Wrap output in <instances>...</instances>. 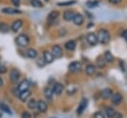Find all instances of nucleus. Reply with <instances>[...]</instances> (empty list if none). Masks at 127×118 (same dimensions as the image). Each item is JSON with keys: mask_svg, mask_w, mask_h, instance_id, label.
Wrapping results in <instances>:
<instances>
[{"mask_svg": "<svg viewBox=\"0 0 127 118\" xmlns=\"http://www.w3.org/2000/svg\"><path fill=\"white\" fill-rule=\"evenodd\" d=\"M2 13L8 14V15H14V14H21V11L16 9V8H11V7H6L2 9Z\"/></svg>", "mask_w": 127, "mask_h": 118, "instance_id": "nucleus-11", "label": "nucleus"}, {"mask_svg": "<svg viewBox=\"0 0 127 118\" xmlns=\"http://www.w3.org/2000/svg\"><path fill=\"white\" fill-rule=\"evenodd\" d=\"M64 48L67 50V51H73L75 49V42L70 40V41H67L65 44H64Z\"/></svg>", "mask_w": 127, "mask_h": 118, "instance_id": "nucleus-19", "label": "nucleus"}, {"mask_svg": "<svg viewBox=\"0 0 127 118\" xmlns=\"http://www.w3.org/2000/svg\"><path fill=\"white\" fill-rule=\"evenodd\" d=\"M27 56H28L30 59H35V58H37L38 53H37V51H36L35 49H29V50L27 51Z\"/></svg>", "mask_w": 127, "mask_h": 118, "instance_id": "nucleus-23", "label": "nucleus"}, {"mask_svg": "<svg viewBox=\"0 0 127 118\" xmlns=\"http://www.w3.org/2000/svg\"><path fill=\"white\" fill-rule=\"evenodd\" d=\"M45 60H44V59H39V60H38V64L40 65V66H43V65H45Z\"/></svg>", "mask_w": 127, "mask_h": 118, "instance_id": "nucleus-37", "label": "nucleus"}, {"mask_svg": "<svg viewBox=\"0 0 127 118\" xmlns=\"http://www.w3.org/2000/svg\"><path fill=\"white\" fill-rule=\"evenodd\" d=\"M9 26H8V24H6V23H3V22H1L0 23V32L1 33H8L9 32Z\"/></svg>", "mask_w": 127, "mask_h": 118, "instance_id": "nucleus-25", "label": "nucleus"}, {"mask_svg": "<svg viewBox=\"0 0 127 118\" xmlns=\"http://www.w3.org/2000/svg\"><path fill=\"white\" fill-rule=\"evenodd\" d=\"M86 41L89 45L91 46H95L97 43H98V40H97V36L94 34V33H88L86 35Z\"/></svg>", "mask_w": 127, "mask_h": 118, "instance_id": "nucleus-4", "label": "nucleus"}, {"mask_svg": "<svg viewBox=\"0 0 127 118\" xmlns=\"http://www.w3.org/2000/svg\"><path fill=\"white\" fill-rule=\"evenodd\" d=\"M29 43H30V40L26 35H20L16 38V44L20 47H27Z\"/></svg>", "mask_w": 127, "mask_h": 118, "instance_id": "nucleus-2", "label": "nucleus"}, {"mask_svg": "<svg viewBox=\"0 0 127 118\" xmlns=\"http://www.w3.org/2000/svg\"><path fill=\"white\" fill-rule=\"evenodd\" d=\"M80 68H81V63L78 62V61H72L68 64V70L71 71V72L79 71Z\"/></svg>", "mask_w": 127, "mask_h": 118, "instance_id": "nucleus-6", "label": "nucleus"}, {"mask_svg": "<svg viewBox=\"0 0 127 118\" xmlns=\"http://www.w3.org/2000/svg\"><path fill=\"white\" fill-rule=\"evenodd\" d=\"M98 1H94V0H89L86 2V6L89 7V8H95L98 6Z\"/></svg>", "mask_w": 127, "mask_h": 118, "instance_id": "nucleus-27", "label": "nucleus"}, {"mask_svg": "<svg viewBox=\"0 0 127 118\" xmlns=\"http://www.w3.org/2000/svg\"><path fill=\"white\" fill-rule=\"evenodd\" d=\"M6 70H7L6 66L0 63V73H5V72H6Z\"/></svg>", "mask_w": 127, "mask_h": 118, "instance_id": "nucleus-35", "label": "nucleus"}, {"mask_svg": "<svg viewBox=\"0 0 127 118\" xmlns=\"http://www.w3.org/2000/svg\"><path fill=\"white\" fill-rule=\"evenodd\" d=\"M20 78V72L17 69H12L10 72V80L12 83H16Z\"/></svg>", "mask_w": 127, "mask_h": 118, "instance_id": "nucleus-8", "label": "nucleus"}, {"mask_svg": "<svg viewBox=\"0 0 127 118\" xmlns=\"http://www.w3.org/2000/svg\"><path fill=\"white\" fill-rule=\"evenodd\" d=\"M29 86H30V82L27 80V79H23L19 84H18V91H25V90H28L29 89Z\"/></svg>", "mask_w": 127, "mask_h": 118, "instance_id": "nucleus-9", "label": "nucleus"}, {"mask_svg": "<svg viewBox=\"0 0 127 118\" xmlns=\"http://www.w3.org/2000/svg\"><path fill=\"white\" fill-rule=\"evenodd\" d=\"M104 59H105V61H107V62H112V61L114 60V57L112 56V54H111L109 51H106V52L104 53Z\"/></svg>", "mask_w": 127, "mask_h": 118, "instance_id": "nucleus-21", "label": "nucleus"}, {"mask_svg": "<svg viewBox=\"0 0 127 118\" xmlns=\"http://www.w3.org/2000/svg\"><path fill=\"white\" fill-rule=\"evenodd\" d=\"M36 108L40 112H46L47 109H48V106H47V103L44 100H40L39 102H37V107Z\"/></svg>", "mask_w": 127, "mask_h": 118, "instance_id": "nucleus-15", "label": "nucleus"}, {"mask_svg": "<svg viewBox=\"0 0 127 118\" xmlns=\"http://www.w3.org/2000/svg\"><path fill=\"white\" fill-rule=\"evenodd\" d=\"M86 106H87V99H86V98H83V99L80 101V103H79V105H78V107H77L76 113H77V114H81V113L84 111V109L86 108Z\"/></svg>", "mask_w": 127, "mask_h": 118, "instance_id": "nucleus-14", "label": "nucleus"}, {"mask_svg": "<svg viewBox=\"0 0 127 118\" xmlns=\"http://www.w3.org/2000/svg\"><path fill=\"white\" fill-rule=\"evenodd\" d=\"M97 36V40L100 44L102 45H106L109 41H110V34L108 33V31L102 29L98 32V34L96 35Z\"/></svg>", "mask_w": 127, "mask_h": 118, "instance_id": "nucleus-1", "label": "nucleus"}, {"mask_svg": "<svg viewBox=\"0 0 127 118\" xmlns=\"http://www.w3.org/2000/svg\"><path fill=\"white\" fill-rule=\"evenodd\" d=\"M110 2H112V3H115V4H117V3H119L121 0H109Z\"/></svg>", "mask_w": 127, "mask_h": 118, "instance_id": "nucleus-39", "label": "nucleus"}, {"mask_svg": "<svg viewBox=\"0 0 127 118\" xmlns=\"http://www.w3.org/2000/svg\"><path fill=\"white\" fill-rule=\"evenodd\" d=\"M105 112H106V116H108L109 118H114V117H115L116 112H115V110H114L113 108H111V107H107L106 110H105Z\"/></svg>", "mask_w": 127, "mask_h": 118, "instance_id": "nucleus-24", "label": "nucleus"}, {"mask_svg": "<svg viewBox=\"0 0 127 118\" xmlns=\"http://www.w3.org/2000/svg\"><path fill=\"white\" fill-rule=\"evenodd\" d=\"M19 98L21 101H26V99L30 96V91L29 90H25V91H21L19 94H18Z\"/></svg>", "mask_w": 127, "mask_h": 118, "instance_id": "nucleus-20", "label": "nucleus"}, {"mask_svg": "<svg viewBox=\"0 0 127 118\" xmlns=\"http://www.w3.org/2000/svg\"><path fill=\"white\" fill-rule=\"evenodd\" d=\"M0 109L2 110V111H4V112H6V113H8V114H12V112H11V110H10V108H9V106L8 105H6L5 103H0Z\"/></svg>", "mask_w": 127, "mask_h": 118, "instance_id": "nucleus-26", "label": "nucleus"}, {"mask_svg": "<svg viewBox=\"0 0 127 118\" xmlns=\"http://www.w3.org/2000/svg\"><path fill=\"white\" fill-rule=\"evenodd\" d=\"M11 2L15 7H18L20 5V0H11Z\"/></svg>", "mask_w": 127, "mask_h": 118, "instance_id": "nucleus-36", "label": "nucleus"}, {"mask_svg": "<svg viewBox=\"0 0 127 118\" xmlns=\"http://www.w3.org/2000/svg\"><path fill=\"white\" fill-rule=\"evenodd\" d=\"M1 117H2V114H1V113H0V118H1Z\"/></svg>", "mask_w": 127, "mask_h": 118, "instance_id": "nucleus-41", "label": "nucleus"}, {"mask_svg": "<svg viewBox=\"0 0 127 118\" xmlns=\"http://www.w3.org/2000/svg\"><path fill=\"white\" fill-rule=\"evenodd\" d=\"M21 118H31V114L27 111H24L22 114H21Z\"/></svg>", "mask_w": 127, "mask_h": 118, "instance_id": "nucleus-34", "label": "nucleus"}, {"mask_svg": "<svg viewBox=\"0 0 127 118\" xmlns=\"http://www.w3.org/2000/svg\"><path fill=\"white\" fill-rule=\"evenodd\" d=\"M45 1H49V0H45Z\"/></svg>", "mask_w": 127, "mask_h": 118, "instance_id": "nucleus-42", "label": "nucleus"}, {"mask_svg": "<svg viewBox=\"0 0 127 118\" xmlns=\"http://www.w3.org/2000/svg\"><path fill=\"white\" fill-rule=\"evenodd\" d=\"M3 85V79H2V77L0 76V87Z\"/></svg>", "mask_w": 127, "mask_h": 118, "instance_id": "nucleus-40", "label": "nucleus"}, {"mask_svg": "<svg viewBox=\"0 0 127 118\" xmlns=\"http://www.w3.org/2000/svg\"><path fill=\"white\" fill-rule=\"evenodd\" d=\"M72 22H73V24L74 25H76V26H80L83 22H84V18H83V16L81 15V14H74L73 15V18H72V20H71Z\"/></svg>", "mask_w": 127, "mask_h": 118, "instance_id": "nucleus-7", "label": "nucleus"}, {"mask_svg": "<svg viewBox=\"0 0 127 118\" xmlns=\"http://www.w3.org/2000/svg\"><path fill=\"white\" fill-rule=\"evenodd\" d=\"M52 89H53V93H55L56 95H61L64 91V85L62 83H56Z\"/></svg>", "mask_w": 127, "mask_h": 118, "instance_id": "nucleus-12", "label": "nucleus"}, {"mask_svg": "<svg viewBox=\"0 0 127 118\" xmlns=\"http://www.w3.org/2000/svg\"><path fill=\"white\" fill-rule=\"evenodd\" d=\"M94 118H105V116H104V114L102 112L98 111V112H96L94 114Z\"/></svg>", "mask_w": 127, "mask_h": 118, "instance_id": "nucleus-33", "label": "nucleus"}, {"mask_svg": "<svg viewBox=\"0 0 127 118\" xmlns=\"http://www.w3.org/2000/svg\"><path fill=\"white\" fill-rule=\"evenodd\" d=\"M28 107L31 108V109L36 108V107H37V101H36V99H34V98L30 99L29 102H28Z\"/></svg>", "mask_w": 127, "mask_h": 118, "instance_id": "nucleus-30", "label": "nucleus"}, {"mask_svg": "<svg viewBox=\"0 0 127 118\" xmlns=\"http://www.w3.org/2000/svg\"><path fill=\"white\" fill-rule=\"evenodd\" d=\"M53 89L52 88H50V87H47L46 89H45V96L47 97V98H49V99H51L52 98V96H53Z\"/></svg>", "mask_w": 127, "mask_h": 118, "instance_id": "nucleus-28", "label": "nucleus"}, {"mask_svg": "<svg viewBox=\"0 0 127 118\" xmlns=\"http://www.w3.org/2000/svg\"><path fill=\"white\" fill-rule=\"evenodd\" d=\"M101 96H102V98H104V99L110 98V97L112 96V90H111L110 88H105V89H103V90L101 91Z\"/></svg>", "mask_w": 127, "mask_h": 118, "instance_id": "nucleus-17", "label": "nucleus"}, {"mask_svg": "<svg viewBox=\"0 0 127 118\" xmlns=\"http://www.w3.org/2000/svg\"><path fill=\"white\" fill-rule=\"evenodd\" d=\"M73 15H74V13H73L72 11H68V10H67V11H65V12L64 13V16H63V17H64V21H67V22H68V21H71V20H72Z\"/></svg>", "mask_w": 127, "mask_h": 118, "instance_id": "nucleus-18", "label": "nucleus"}, {"mask_svg": "<svg viewBox=\"0 0 127 118\" xmlns=\"http://www.w3.org/2000/svg\"><path fill=\"white\" fill-rule=\"evenodd\" d=\"M94 71H95V66L93 64H87L85 66V73L86 74L91 75V74L94 73Z\"/></svg>", "mask_w": 127, "mask_h": 118, "instance_id": "nucleus-22", "label": "nucleus"}, {"mask_svg": "<svg viewBox=\"0 0 127 118\" xmlns=\"http://www.w3.org/2000/svg\"><path fill=\"white\" fill-rule=\"evenodd\" d=\"M31 5L33 7H37V8L43 7V3L40 0H31Z\"/></svg>", "mask_w": 127, "mask_h": 118, "instance_id": "nucleus-29", "label": "nucleus"}, {"mask_svg": "<svg viewBox=\"0 0 127 118\" xmlns=\"http://www.w3.org/2000/svg\"><path fill=\"white\" fill-rule=\"evenodd\" d=\"M97 65L100 67V68H102V67H104V65H105V59H104V58L102 59V58H98V59H97Z\"/></svg>", "mask_w": 127, "mask_h": 118, "instance_id": "nucleus-32", "label": "nucleus"}, {"mask_svg": "<svg viewBox=\"0 0 127 118\" xmlns=\"http://www.w3.org/2000/svg\"><path fill=\"white\" fill-rule=\"evenodd\" d=\"M74 3H75L74 0H69V1L60 2V3H58V5H59V6H69V5H72V4H74Z\"/></svg>", "mask_w": 127, "mask_h": 118, "instance_id": "nucleus-31", "label": "nucleus"}, {"mask_svg": "<svg viewBox=\"0 0 127 118\" xmlns=\"http://www.w3.org/2000/svg\"><path fill=\"white\" fill-rule=\"evenodd\" d=\"M58 17H59V12H58V11H52V12H50L49 15H48V17H47V22H48V24H49V25H52V24L57 20Z\"/></svg>", "mask_w": 127, "mask_h": 118, "instance_id": "nucleus-5", "label": "nucleus"}, {"mask_svg": "<svg viewBox=\"0 0 127 118\" xmlns=\"http://www.w3.org/2000/svg\"><path fill=\"white\" fill-rule=\"evenodd\" d=\"M43 59H44V60H45V62L46 63H51V62H53V60H54V56H53V54L51 53V52H49V51H45L44 52V57H43Z\"/></svg>", "mask_w": 127, "mask_h": 118, "instance_id": "nucleus-13", "label": "nucleus"}, {"mask_svg": "<svg viewBox=\"0 0 127 118\" xmlns=\"http://www.w3.org/2000/svg\"><path fill=\"white\" fill-rule=\"evenodd\" d=\"M22 26H23V21H22V20H20V19L15 20V21L12 23V25H11V30H12L13 32H18V31L21 29Z\"/></svg>", "mask_w": 127, "mask_h": 118, "instance_id": "nucleus-10", "label": "nucleus"}, {"mask_svg": "<svg viewBox=\"0 0 127 118\" xmlns=\"http://www.w3.org/2000/svg\"><path fill=\"white\" fill-rule=\"evenodd\" d=\"M51 53L53 54L54 58H56V59H60V58H62V56H63V50H62V48H61L59 45L53 46Z\"/></svg>", "mask_w": 127, "mask_h": 118, "instance_id": "nucleus-3", "label": "nucleus"}, {"mask_svg": "<svg viewBox=\"0 0 127 118\" xmlns=\"http://www.w3.org/2000/svg\"><path fill=\"white\" fill-rule=\"evenodd\" d=\"M122 37H123V39H124L125 41H127V30H125V31L122 33Z\"/></svg>", "mask_w": 127, "mask_h": 118, "instance_id": "nucleus-38", "label": "nucleus"}, {"mask_svg": "<svg viewBox=\"0 0 127 118\" xmlns=\"http://www.w3.org/2000/svg\"><path fill=\"white\" fill-rule=\"evenodd\" d=\"M112 102L115 104V105H118V104H120L121 103V101L123 100V97H122V95L120 94V93H115V94H112Z\"/></svg>", "mask_w": 127, "mask_h": 118, "instance_id": "nucleus-16", "label": "nucleus"}]
</instances>
